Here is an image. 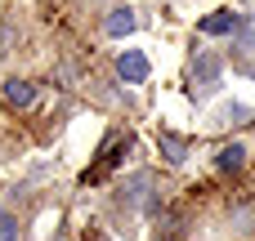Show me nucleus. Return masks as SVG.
<instances>
[{
  "instance_id": "1",
  "label": "nucleus",
  "mask_w": 255,
  "mask_h": 241,
  "mask_svg": "<svg viewBox=\"0 0 255 241\" xmlns=\"http://www.w3.org/2000/svg\"><path fill=\"white\" fill-rule=\"evenodd\" d=\"M126 148H130V139L126 134H108V143H103V152H99V161L81 174V183H103L117 165H121V157H126Z\"/></svg>"
},
{
  "instance_id": "2",
  "label": "nucleus",
  "mask_w": 255,
  "mask_h": 241,
  "mask_svg": "<svg viewBox=\"0 0 255 241\" xmlns=\"http://www.w3.org/2000/svg\"><path fill=\"white\" fill-rule=\"evenodd\" d=\"M148 72H152L148 54H139V49H121V58H117V76H121L126 85H143Z\"/></svg>"
},
{
  "instance_id": "3",
  "label": "nucleus",
  "mask_w": 255,
  "mask_h": 241,
  "mask_svg": "<svg viewBox=\"0 0 255 241\" xmlns=\"http://www.w3.org/2000/svg\"><path fill=\"white\" fill-rule=\"evenodd\" d=\"M238 27H242V13H233V9H215L211 18L197 22L202 36H238Z\"/></svg>"
},
{
  "instance_id": "4",
  "label": "nucleus",
  "mask_w": 255,
  "mask_h": 241,
  "mask_svg": "<svg viewBox=\"0 0 255 241\" xmlns=\"http://www.w3.org/2000/svg\"><path fill=\"white\" fill-rule=\"evenodd\" d=\"M215 80H220V58H215V54H197V63H193V85H197L202 94H211Z\"/></svg>"
},
{
  "instance_id": "5",
  "label": "nucleus",
  "mask_w": 255,
  "mask_h": 241,
  "mask_svg": "<svg viewBox=\"0 0 255 241\" xmlns=\"http://www.w3.org/2000/svg\"><path fill=\"white\" fill-rule=\"evenodd\" d=\"M0 94H4V103H9V107H18V112L36 107V85H31V80H18V76H13V80H4V89H0Z\"/></svg>"
},
{
  "instance_id": "6",
  "label": "nucleus",
  "mask_w": 255,
  "mask_h": 241,
  "mask_svg": "<svg viewBox=\"0 0 255 241\" xmlns=\"http://www.w3.org/2000/svg\"><path fill=\"white\" fill-rule=\"evenodd\" d=\"M247 165V148H238V143H224L220 152H215V170L220 174H238Z\"/></svg>"
},
{
  "instance_id": "7",
  "label": "nucleus",
  "mask_w": 255,
  "mask_h": 241,
  "mask_svg": "<svg viewBox=\"0 0 255 241\" xmlns=\"http://www.w3.org/2000/svg\"><path fill=\"white\" fill-rule=\"evenodd\" d=\"M157 143H161V157H166L170 165H184V157H188V143H184L179 134H170V130H166Z\"/></svg>"
},
{
  "instance_id": "8",
  "label": "nucleus",
  "mask_w": 255,
  "mask_h": 241,
  "mask_svg": "<svg viewBox=\"0 0 255 241\" xmlns=\"http://www.w3.org/2000/svg\"><path fill=\"white\" fill-rule=\"evenodd\" d=\"M103 27H108V36H130V31H134V13H130V9H112Z\"/></svg>"
},
{
  "instance_id": "9",
  "label": "nucleus",
  "mask_w": 255,
  "mask_h": 241,
  "mask_svg": "<svg viewBox=\"0 0 255 241\" xmlns=\"http://www.w3.org/2000/svg\"><path fill=\"white\" fill-rule=\"evenodd\" d=\"M0 241H22V228L9 210H0Z\"/></svg>"
},
{
  "instance_id": "10",
  "label": "nucleus",
  "mask_w": 255,
  "mask_h": 241,
  "mask_svg": "<svg viewBox=\"0 0 255 241\" xmlns=\"http://www.w3.org/2000/svg\"><path fill=\"white\" fill-rule=\"evenodd\" d=\"M161 241H179V237H161Z\"/></svg>"
}]
</instances>
